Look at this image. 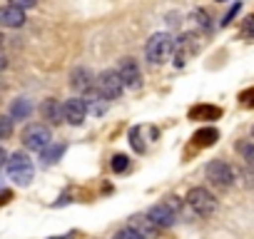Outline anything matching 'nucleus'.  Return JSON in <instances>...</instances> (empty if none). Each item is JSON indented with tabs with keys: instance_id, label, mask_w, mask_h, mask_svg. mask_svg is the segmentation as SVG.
<instances>
[{
	"instance_id": "b1692460",
	"label": "nucleus",
	"mask_w": 254,
	"mask_h": 239,
	"mask_svg": "<svg viewBox=\"0 0 254 239\" xmlns=\"http://www.w3.org/2000/svg\"><path fill=\"white\" fill-rule=\"evenodd\" d=\"M127 165H130L127 155H115V157H112V162H110L112 172H125V170H127Z\"/></svg>"
},
{
	"instance_id": "c9c22d12",
	"label": "nucleus",
	"mask_w": 254,
	"mask_h": 239,
	"mask_svg": "<svg viewBox=\"0 0 254 239\" xmlns=\"http://www.w3.org/2000/svg\"><path fill=\"white\" fill-rule=\"evenodd\" d=\"M3 40H5V38H3V33H0V45H3Z\"/></svg>"
},
{
	"instance_id": "9d476101",
	"label": "nucleus",
	"mask_w": 254,
	"mask_h": 239,
	"mask_svg": "<svg viewBox=\"0 0 254 239\" xmlns=\"http://www.w3.org/2000/svg\"><path fill=\"white\" fill-rule=\"evenodd\" d=\"M147 214H150V219H152L160 229H167V227H172V224L177 222V212H175L170 204H165V202L152 204V207L147 209Z\"/></svg>"
},
{
	"instance_id": "aec40b11",
	"label": "nucleus",
	"mask_w": 254,
	"mask_h": 239,
	"mask_svg": "<svg viewBox=\"0 0 254 239\" xmlns=\"http://www.w3.org/2000/svg\"><path fill=\"white\" fill-rule=\"evenodd\" d=\"M237 152L242 155V160L247 165L254 167V140H244V142H237Z\"/></svg>"
},
{
	"instance_id": "393cba45",
	"label": "nucleus",
	"mask_w": 254,
	"mask_h": 239,
	"mask_svg": "<svg viewBox=\"0 0 254 239\" xmlns=\"http://www.w3.org/2000/svg\"><path fill=\"white\" fill-rule=\"evenodd\" d=\"M239 10H242V3H239V0H237V3H234V5L229 8V13H227V15L222 18V23H219V25H222V28H227V25H232V20L237 18V13H239Z\"/></svg>"
},
{
	"instance_id": "9b49d317",
	"label": "nucleus",
	"mask_w": 254,
	"mask_h": 239,
	"mask_svg": "<svg viewBox=\"0 0 254 239\" xmlns=\"http://www.w3.org/2000/svg\"><path fill=\"white\" fill-rule=\"evenodd\" d=\"M25 25V10L8 3L0 5V28H23Z\"/></svg>"
},
{
	"instance_id": "a878e982",
	"label": "nucleus",
	"mask_w": 254,
	"mask_h": 239,
	"mask_svg": "<svg viewBox=\"0 0 254 239\" xmlns=\"http://www.w3.org/2000/svg\"><path fill=\"white\" fill-rule=\"evenodd\" d=\"M192 20H194L199 28H204V30L209 28V15H207L204 10H194V13H192Z\"/></svg>"
},
{
	"instance_id": "5701e85b",
	"label": "nucleus",
	"mask_w": 254,
	"mask_h": 239,
	"mask_svg": "<svg viewBox=\"0 0 254 239\" xmlns=\"http://www.w3.org/2000/svg\"><path fill=\"white\" fill-rule=\"evenodd\" d=\"M112 239H145V237H142V234H140L137 229H132L130 224H127L125 229H120V232H115V237H112Z\"/></svg>"
},
{
	"instance_id": "f03ea898",
	"label": "nucleus",
	"mask_w": 254,
	"mask_h": 239,
	"mask_svg": "<svg viewBox=\"0 0 254 239\" xmlns=\"http://www.w3.org/2000/svg\"><path fill=\"white\" fill-rule=\"evenodd\" d=\"M5 167H8V177L15 184H20V187H28L33 182V177H35V170H33V165H30V160H28L25 152H13L8 157V165Z\"/></svg>"
},
{
	"instance_id": "f8f14e48",
	"label": "nucleus",
	"mask_w": 254,
	"mask_h": 239,
	"mask_svg": "<svg viewBox=\"0 0 254 239\" xmlns=\"http://www.w3.org/2000/svg\"><path fill=\"white\" fill-rule=\"evenodd\" d=\"M40 112H43V117L48 120L50 125H60L63 120H65V112H63V105L58 102V100H53V97H48L43 105H40Z\"/></svg>"
},
{
	"instance_id": "f257e3e1",
	"label": "nucleus",
	"mask_w": 254,
	"mask_h": 239,
	"mask_svg": "<svg viewBox=\"0 0 254 239\" xmlns=\"http://www.w3.org/2000/svg\"><path fill=\"white\" fill-rule=\"evenodd\" d=\"M145 55L152 65H165L175 55V38L170 33H155L145 45Z\"/></svg>"
},
{
	"instance_id": "0eeeda50",
	"label": "nucleus",
	"mask_w": 254,
	"mask_h": 239,
	"mask_svg": "<svg viewBox=\"0 0 254 239\" xmlns=\"http://www.w3.org/2000/svg\"><path fill=\"white\" fill-rule=\"evenodd\" d=\"M63 112H65V122L70 125H82L85 122V117H87V102L85 97H70L63 102Z\"/></svg>"
},
{
	"instance_id": "473e14b6",
	"label": "nucleus",
	"mask_w": 254,
	"mask_h": 239,
	"mask_svg": "<svg viewBox=\"0 0 254 239\" xmlns=\"http://www.w3.org/2000/svg\"><path fill=\"white\" fill-rule=\"evenodd\" d=\"M5 67H8V58L0 53V70H5Z\"/></svg>"
},
{
	"instance_id": "4c0bfd02",
	"label": "nucleus",
	"mask_w": 254,
	"mask_h": 239,
	"mask_svg": "<svg viewBox=\"0 0 254 239\" xmlns=\"http://www.w3.org/2000/svg\"><path fill=\"white\" fill-rule=\"evenodd\" d=\"M217 3H224V0H217Z\"/></svg>"
},
{
	"instance_id": "39448f33",
	"label": "nucleus",
	"mask_w": 254,
	"mask_h": 239,
	"mask_svg": "<svg viewBox=\"0 0 254 239\" xmlns=\"http://www.w3.org/2000/svg\"><path fill=\"white\" fill-rule=\"evenodd\" d=\"M95 85H97V90H100V95L105 97V100H120V95H122V90H125V82H122V77H120V72L117 70H105V72H100L97 75V80H95Z\"/></svg>"
},
{
	"instance_id": "4468645a",
	"label": "nucleus",
	"mask_w": 254,
	"mask_h": 239,
	"mask_svg": "<svg viewBox=\"0 0 254 239\" xmlns=\"http://www.w3.org/2000/svg\"><path fill=\"white\" fill-rule=\"evenodd\" d=\"M130 227H132V229H137L145 239H152V237L157 234V229H160V227L150 219V214H135V217L130 219Z\"/></svg>"
},
{
	"instance_id": "423d86ee",
	"label": "nucleus",
	"mask_w": 254,
	"mask_h": 239,
	"mask_svg": "<svg viewBox=\"0 0 254 239\" xmlns=\"http://www.w3.org/2000/svg\"><path fill=\"white\" fill-rule=\"evenodd\" d=\"M204 175H207L209 184H214V187H219V189H229V187L234 184V170H232L224 160H212V162L207 165Z\"/></svg>"
},
{
	"instance_id": "c756f323",
	"label": "nucleus",
	"mask_w": 254,
	"mask_h": 239,
	"mask_svg": "<svg viewBox=\"0 0 254 239\" xmlns=\"http://www.w3.org/2000/svg\"><path fill=\"white\" fill-rule=\"evenodd\" d=\"M165 204H170L175 212H180V207H182V202H180V197H165Z\"/></svg>"
},
{
	"instance_id": "7ed1b4c3",
	"label": "nucleus",
	"mask_w": 254,
	"mask_h": 239,
	"mask_svg": "<svg viewBox=\"0 0 254 239\" xmlns=\"http://www.w3.org/2000/svg\"><path fill=\"white\" fill-rule=\"evenodd\" d=\"M185 202H187V207L197 217H212L217 212V197L209 189H204V187H192L187 192V199Z\"/></svg>"
},
{
	"instance_id": "c85d7f7f",
	"label": "nucleus",
	"mask_w": 254,
	"mask_h": 239,
	"mask_svg": "<svg viewBox=\"0 0 254 239\" xmlns=\"http://www.w3.org/2000/svg\"><path fill=\"white\" fill-rule=\"evenodd\" d=\"M10 3L18 5V8H23V10H30V8L38 5V0H10Z\"/></svg>"
},
{
	"instance_id": "e433bc0d",
	"label": "nucleus",
	"mask_w": 254,
	"mask_h": 239,
	"mask_svg": "<svg viewBox=\"0 0 254 239\" xmlns=\"http://www.w3.org/2000/svg\"><path fill=\"white\" fill-rule=\"evenodd\" d=\"M252 137H254V127H252Z\"/></svg>"
},
{
	"instance_id": "a211bd4d",
	"label": "nucleus",
	"mask_w": 254,
	"mask_h": 239,
	"mask_svg": "<svg viewBox=\"0 0 254 239\" xmlns=\"http://www.w3.org/2000/svg\"><path fill=\"white\" fill-rule=\"evenodd\" d=\"M190 117L192 120H219L222 117V110L214 107V105H197L190 110Z\"/></svg>"
},
{
	"instance_id": "2f4dec72",
	"label": "nucleus",
	"mask_w": 254,
	"mask_h": 239,
	"mask_svg": "<svg viewBox=\"0 0 254 239\" xmlns=\"http://www.w3.org/2000/svg\"><path fill=\"white\" fill-rule=\"evenodd\" d=\"M5 165H8V152H5L3 147H0V170H3Z\"/></svg>"
},
{
	"instance_id": "f3484780",
	"label": "nucleus",
	"mask_w": 254,
	"mask_h": 239,
	"mask_svg": "<svg viewBox=\"0 0 254 239\" xmlns=\"http://www.w3.org/2000/svg\"><path fill=\"white\" fill-rule=\"evenodd\" d=\"M30 112H33V102H30L28 97L13 100V105H10V117H13V120H28Z\"/></svg>"
},
{
	"instance_id": "1a4fd4ad",
	"label": "nucleus",
	"mask_w": 254,
	"mask_h": 239,
	"mask_svg": "<svg viewBox=\"0 0 254 239\" xmlns=\"http://www.w3.org/2000/svg\"><path fill=\"white\" fill-rule=\"evenodd\" d=\"M194 53H197V38L192 33H187V35L175 40V65L177 67H182L187 62V58L194 55Z\"/></svg>"
},
{
	"instance_id": "72a5a7b5",
	"label": "nucleus",
	"mask_w": 254,
	"mask_h": 239,
	"mask_svg": "<svg viewBox=\"0 0 254 239\" xmlns=\"http://www.w3.org/2000/svg\"><path fill=\"white\" fill-rule=\"evenodd\" d=\"M48 239H72V234H58V237H48Z\"/></svg>"
},
{
	"instance_id": "2eb2a0df",
	"label": "nucleus",
	"mask_w": 254,
	"mask_h": 239,
	"mask_svg": "<svg viewBox=\"0 0 254 239\" xmlns=\"http://www.w3.org/2000/svg\"><path fill=\"white\" fill-rule=\"evenodd\" d=\"M85 102H87V112H92V115H105L110 100H105V97L100 95V90H87V92H85Z\"/></svg>"
},
{
	"instance_id": "6e6552de",
	"label": "nucleus",
	"mask_w": 254,
	"mask_h": 239,
	"mask_svg": "<svg viewBox=\"0 0 254 239\" xmlns=\"http://www.w3.org/2000/svg\"><path fill=\"white\" fill-rule=\"evenodd\" d=\"M117 72H120V77H122L125 87H132V90H137V87H140L142 75H140V65H137V60H135V58H122V60H120V65H117Z\"/></svg>"
},
{
	"instance_id": "f704fd0d",
	"label": "nucleus",
	"mask_w": 254,
	"mask_h": 239,
	"mask_svg": "<svg viewBox=\"0 0 254 239\" xmlns=\"http://www.w3.org/2000/svg\"><path fill=\"white\" fill-rule=\"evenodd\" d=\"M5 189V182H3V177H0V192H3Z\"/></svg>"
},
{
	"instance_id": "4be33fe9",
	"label": "nucleus",
	"mask_w": 254,
	"mask_h": 239,
	"mask_svg": "<svg viewBox=\"0 0 254 239\" xmlns=\"http://www.w3.org/2000/svg\"><path fill=\"white\" fill-rule=\"evenodd\" d=\"M13 135V117L0 115V140H8Z\"/></svg>"
},
{
	"instance_id": "412c9836",
	"label": "nucleus",
	"mask_w": 254,
	"mask_h": 239,
	"mask_svg": "<svg viewBox=\"0 0 254 239\" xmlns=\"http://www.w3.org/2000/svg\"><path fill=\"white\" fill-rule=\"evenodd\" d=\"M130 145H132L137 152H145V150H147V145H145V140H142V127H132V130H130Z\"/></svg>"
},
{
	"instance_id": "20e7f679",
	"label": "nucleus",
	"mask_w": 254,
	"mask_h": 239,
	"mask_svg": "<svg viewBox=\"0 0 254 239\" xmlns=\"http://www.w3.org/2000/svg\"><path fill=\"white\" fill-rule=\"evenodd\" d=\"M53 142V132L48 125H40V122H33L23 130V145L30 150V152H43L48 145Z\"/></svg>"
},
{
	"instance_id": "bb28decb",
	"label": "nucleus",
	"mask_w": 254,
	"mask_h": 239,
	"mask_svg": "<svg viewBox=\"0 0 254 239\" xmlns=\"http://www.w3.org/2000/svg\"><path fill=\"white\" fill-rule=\"evenodd\" d=\"M242 35H244V38H254V13L244 20V25H242Z\"/></svg>"
},
{
	"instance_id": "6ab92c4d",
	"label": "nucleus",
	"mask_w": 254,
	"mask_h": 239,
	"mask_svg": "<svg viewBox=\"0 0 254 239\" xmlns=\"http://www.w3.org/2000/svg\"><path fill=\"white\" fill-rule=\"evenodd\" d=\"M194 145L197 147H209V145H214L217 140H219V132L214 130V127H202V130H197L194 132Z\"/></svg>"
},
{
	"instance_id": "dca6fc26",
	"label": "nucleus",
	"mask_w": 254,
	"mask_h": 239,
	"mask_svg": "<svg viewBox=\"0 0 254 239\" xmlns=\"http://www.w3.org/2000/svg\"><path fill=\"white\" fill-rule=\"evenodd\" d=\"M65 150H67V145H65V142H50V145L40 152L43 165H45V167H48V165H55V162L65 155Z\"/></svg>"
},
{
	"instance_id": "7c9ffc66",
	"label": "nucleus",
	"mask_w": 254,
	"mask_h": 239,
	"mask_svg": "<svg viewBox=\"0 0 254 239\" xmlns=\"http://www.w3.org/2000/svg\"><path fill=\"white\" fill-rule=\"evenodd\" d=\"M10 199H13V192H10V189L0 192V204H5V202H10Z\"/></svg>"
},
{
	"instance_id": "ddd939ff",
	"label": "nucleus",
	"mask_w": 254,
	"mask_h": 239,
	"mask_svg": "<svg viewBox=\"0 0 254 239\" xmlns=\"http://www.w3.org/2000/svg\"><path fill=\"white\" fill-rule=\"evenodd\" d=\"M92 82H95V77H92V72H90L87 67H77V70H72V75H70V85H72V90H77V92L92 90Z\"/></svg>"
},
{
	"instance_id": "cd10ccee",
	"label": "nucleus",
	"mask_w": 254,
	"mask_h": 239,
	"mask_svg": "<svg viewBox=\"0 0 254 239\" xmlns=\"http://www.w3.org/2000/svg\"><path fill=\"white\" fill-rule=\"evenodd\" d=\"M239 100H242V105H244V107H254V90H244Z\"/></svg>"
}]
</instances>
